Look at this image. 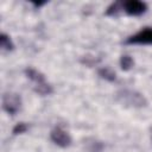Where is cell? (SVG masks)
<instances>
[{
	"label": "cell",
	"mask_w": 152,
	"mask_h": 152,
	"mask_svg": "<svg viewBox=\"0 0 152 152\" xmlns=\"http://www.w3.org/2000/svg\"><path fill=\"white\" fill-rule=\"evenodd\" d=\"M115 100L118 102H120L121 104L125 106H129L133 108H142L147 106V100L146 97L137 91V90H132V89H121L115 94Z\"/></svg>",
	"instance_id": "7a4b0ae2"
},
{
	"label": "cell",
	"mask_w": 152,
	"mask_h": 152,
	"mask_svg": "<svg viewBox=\"0 0 152 152\" xmlns=\"http://www.w3.org/2000/svg\"><path fill=\"white\" fill-rule=\"evenodd\" d=\"M0 46L4 51H7V52L14 50V44H13L11 37L5 32H1V34H0Z\"/></svg>",
	"instance_id": "ba28073f"
},
{
	"label": "cell",
	"mask_w": 152,
	"mask_h": 152,
	"mask_svg": "<svg viewBox=\"0 0 152 152\" xmlns=\"http://www.w3.org/2000/svg\"><path fill=\"white\" fill-rule=\"evenodd\" d=\"M103 147H104L103 142H101L99 140H95V139H91L87 144V151L88 152H102Z\"/></svg>",
	"instance_id": "8fae6325"
},
{
	"label": "cell",
	"mask_w": 152,
	"mask_h": 152,
	"mask_svg": "<svg viewBox=\"0 0 152 152\" xmlns=\"http://www.w3.org/2000/svg\"><path fill=\"white\" fill-rule=\"evenodd\" d=\"M24 74L33 83V90L38 95L46 96V95H51L53 93V88L46 81L44 74H42L37 69H34V68H26L24 70Z\"/></svg>",
	"instance_id": "6da1fadb"
},
{
	"label": "cell",
	"mask_w": 152,
	"mask_h": 152,
	"mask_svg": "<svg viewBox=\"0 0 152 152\" xmlns=\"http://www.w3.org/2000/svg\"><path fill=\"white\" fill-rule=\"evenodd\" d=\"M21 108V97L17 93H5L2 96V109L10 114L15 115Z\"/></svg>",
	"instance_id": "3957f363"
},
{
	"label": "cell",
	"mask_w": 152,
	"mask_h": 152,
	"mask_svg": "<svg viewBox=\"0 0 152 152\" xmlns=\"http://www.w3.org/2000/svg\"><path fill=\"white\" fill-rule=\"evenodd\" d=\"M96 62H97V59L94 58V57H91V56H83L81 58V63L84 64V65H87V66H93Z\"/></svg>",
	"instance_id": "4fadbf2b"
},
{
	"label": "cell",
	"mask_w": 152,
	"mask_h": 152,
	"mask_svg": "<svg viewBox=\"0 0 152 152\" xmlns=\"http://www.w3.org/2000/svg\"><path fill=\"white\" fill-rule=\"evenodd\" d=\"M27 129H28V126H27L25 122H18V124L13 127V129H12V134H13V135L23 134V133L27 132Z\"/></svg>",
	"instance_id": "7c38bea8"
},
{
	"label": "cell",
	"mask_w": 152,
	"mask_h": 152,
	"mask_svg": "<svg viewBox=\"0 0 152 152\" xmlns=\"http://www.w3.org/2000/svg\"><path fill=\"white\" fill-rule=\"evenodd\" d=\"M125 44L127 45H152V27H144L137 33L129 36L126 40Z\"/></svg>",
	"instance_id": "5b68a950"
},
{
	"label": "cell",
	"mask_w": 152,
	"mask_h": 152,
	"mask_svg": "<svg viewBox=\"0 0 152 152\" xmlns=\"http://www.w3.org/2000/svg\"><path fill=\"white\" fill-rule=\"evenodd\" d=\"M97 75L101 77V78H103V80H106V81H108V82H115L116 81V74H115V71H113L110 68H108V66H102V68H100L99 70H97Z\"/></svg>",
	"instance_id": "52a82bcc"
},
{
	"label": "cell",
	"mask_w": 152,
	"mask_h": 152,
	"mask_svg": "<svg viewBox=\"0 0 152 152\" xmlns=\"http://www.w3.org/2000/svg\"><path fill=\"white\" fill-rule=\"evenodd\" d=\"M151 141H152V127H151Z\"/></svg>",
	"instance_id": "9a60e30c"
},
{
	"label": "cell",
	"mask_w": 152,
	"mask_h": 152,
	"mask_svg": "<svg viewBox=\"0 0 152 152\" xmlns=\"http://www.w3.org/2000/svg\"><path fill=\"white\" fill-rule=\"evenodd\" d=\"M119 64H120L121 70L128 71V70H131V69L134 66V59H133L129 55H122V56L120 57Z\"/></svg>",
	"instance_id": "30bf717a"
},
{
	"label": "cell",
	"mask_w": 152,
	"mask_h": 152,
	"mask_svg": "<svg viewBox=\"0 0 152 152\" xmlns=\"http://www.w3.org/2000/svg\"><path fill=\"white\" fill-rule=\"evenodd\" d=\"M122 2V11L132 17H138L147 11V4L140 0H126Z\"/></svg>",
	"instance_id": "8992f818"
},
{
	"label": "cell",
	"mask_w": 152,
	"mask_h": 152,
	"mask_svg": "<svg viewBox=\"0 0 152 152\" xmlns=\"http://www.w3.org/2000/svg\"><path fill=\"white\" fill-rule=\"evenodd\" d=\"M46 4V1H32V5L36 7V8H39L42 6H44Z\"/></svg>",
	"instance_id": "5bb4252c"
},
{
	"label": "cell",
	"mask_w": 152,
	"mask_h": 152,
	"mask_svg": "<svg viewBox=\"0 0 152 152\" xmlns=\"http://www.w3.org/2000/svg\"><path fill=\"white\" fill-rule=\"evenodd\" d=\"M50 139H51V141L55 145H57V146H59L62 148L69 147L71 145V142H72L71 135L63 127H61V126H56L55 128L51 129V132H50Z\"/></svg>",
	"instance_id": "277c9868"
},
{
	"label": "cell",
	"mask_w": 152,
	"mask_h": 152,
	"mask_svg": "<svg viewBox=\"0 0 152 152\" xmlns=\"http://www.w3.org/2000/svg\"><path fill=\"white\" fill-rule=\"evenodd\" d=\"M120 11H122V2L121 1H115V2H112L106 8L104 15H107V17H116Z\"/></svg>",
	"instance_id": "9c48e42d"
}]
</instances>
